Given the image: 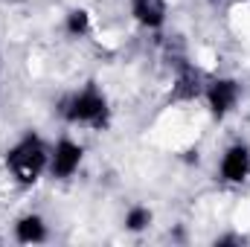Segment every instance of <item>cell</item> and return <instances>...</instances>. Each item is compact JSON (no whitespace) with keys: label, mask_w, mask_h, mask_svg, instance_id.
<instances>
[{"label":"cell","mask_w":250,"mask_h":247,"mask_svg":"<svg viewBox=\"0 0 250 247\" xmlns=\"http://www.w3.org/2000/svg\"><path fill=\"white\" fill-rule=\"evenodd\" d=\"M47 163H50V157H47V148H44V143L38 140V137H23L15 148H9V154H6V166H9V172L21 181V184H35L38 181V175L47 169Z\"/></svg>","instance_id":"6da1fadb"},{"label":"cell","mask_w":250,"mask_h":247,"mask_svg":"<svg viewBox=\"0 0 250 247\" xmlns=\"http://www.w3.org/2000/svg\"><path fill=\"white\" fill-rule=\"evenodd\" d=\"M64 117L70 123H84V125H93V128H102V125L108 123L105 96H99L93 87H87V90H82L79 96H73L64 105Z\"/></svg>","instance_id":"7a4b0ae2"},{"label":"cell","mask_w":250,"mask_h":247,"mask_svg":"<svg viewBox=\"0 0 250 247\" xmlns=\"http://www.w3.org/2000/svg\"><path fill=\"white\" fill-rule=\"evenodd\" d=\"M207 99H209L212 114H215V117H224V114H230V111L236 108V102H239V84H236L233 79H218V82L209 84Z\"/></svg>","instance_id":"3957f363"},{"label":"cell","mask_w":250,"mask_h":247,"mask_svg":"<svg viewBox=\"0 0 250 247\" xmlns=\"http://www.w3.org/2000/svg\"><path fill=\"white\" fill-rule=\"evenodd\" d=\"M82 163V145H76L73 140H62L50 157V172L56 178H70Z\"/></svg>","instance_id":"277c9868"},{"label":"cell","mask_w":250,"mask_h":247,"mask_svg":"<svg viewBox=\"0 0 250 247\" xmlns=\"http://www.w3.org/2000/svg\"><path fill=\"white\" fill-rule=\"evenodd\" d=\"M248 175H250V151L245 145L227 148V154L221 160V178L227 184H242Z\"/></svg>","instance_id":"5b68a950"},{"label":"cell","mask_w":250,"mask_h":247,"mask_svg":"<svg viewBox=\"0 0 250 247\" xmlns=\"http://www.w3.org/2000/svg\"><path fill=\"white\" fill-rule=\"evenodd\" d=\"M131 9H134V18L143 26H151V29H157L166 18V3L163 0H131Z\"/></svg>","instance_id":"8992f818"},{"label":"cell","mask_w":250,"mask_h":247,"mask_svg":"<svg viewBox=\"0 0 250 247\" xmlns=\"http://www.w3.org/2000/svg\"><path fill=\"white\" fill-rule=\"evenodd\" d=\"M15 236H18V242H23V245H35V242H44V239H47V227H44L41 215H23V218L15 224Z\"/></svg>","instance_id":"52a82bcc"},{"label":"cell","mask_w":250,"mask_h":247,"mask_svg":"<svg viewBox=\"0 0 250 247\" xmlns=\"http://www.w3.org/2000/svg\"><path fill=\"white\" fill-rule=\"evenodd\" d=\"M201 79H198V73L195 70H184L181 73V79H178V96H184V99H189V96H195L201 87Z\"/></svg>","instance_id":"ba28073f"},{"label":"cell","mask_w":250,"mask_h":247,"mask_svg":"<svg viewBox=\"0 0 250 247\" xmlns=\"http://www.w3.org/2000/svg\"><path fill=\"white\" fill-rule=\"evenodd\" d=\"M148 221H151V212L146 209V206H134L128 215H125V227L128 230H143V227H148Z\"/></svg>","instance_id":"9c48e42d"},{"label":"cell","mask_w":250,"mask_h":247,"mask_svg":"<svg viewBox=\"0 0 250 247\" xmlns=\"http://www.w3.org/2000/svg\"><path fill=\"white\" fill-rule=\"evenodd\" d=\"M87 26H90V18H87L84 9H76V12L67 15V29H70V35H82V32H87Z\"/></svg>","instance_id":"30bf717a"}]
</instances>
